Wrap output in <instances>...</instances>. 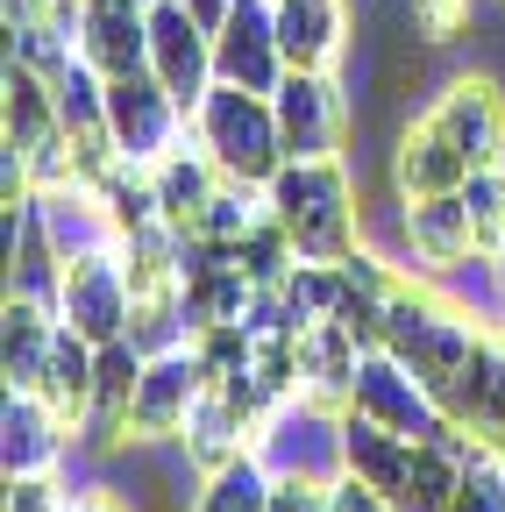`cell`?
Wrapping results in <instances>:
<instances>
[{"mask_svg":"<svg viewBox=\"0 0 505 512\" xmlns=\"http://www.w3.org/2000/svg\"><path fill=\"white\" fill-rule=\"evenodd\" d=\"M385 349L427 384L434 406L456 427L477 420L498 335L484 328V313H470L456 292H441L434 271H406V264L392 271V285H385Z\"/></svg>","mask_w":505,"mask_h":512,"instance_id":"obj_1","label":"cell"},{"mask_svg":"<svg viewBox=\"0 0 505 512\" xmlns=\"http://www.w3.org/2000/svg\"><path fill=\"white\" fill-rule=\"evenodd\" d=\"M505 164V86L491 72H456L427 93V107L392 136L385 178L399 200L463 192L477 171Z\"/></svg>","mask_w":505,"mask_h":512,"instance_id":"obj_2","label":"cell"},{"mask_svg":"<svg viewBox=\"0 0 505 512\" xmlns=\"http://www.w3.org/2000/svg\"><path fill=\"white\" fill-rule=\"evenodd\" d=\"M264 200L306 264H349L363 249V185L349 157H285Z\"/></svg>","mask_w":505,"mask_h":512,"instance_id":"obj_3","label":"cell"},{"mask_svg":"<svg viewBox=\"0 0 505 512\" xmlns=\"http://www.w3.org/2000/svg\"><path fill=\"white\" fill-rule=\"evenodd\" d=\"M193 143L214 157L221 178H242V185H271L278 164H285V136H278L271 93H242V86H221V79L193 107Z\"/></svg>","mask_w":505,"mask_h":512,"instance_id":"obj_4","label":"cell"},{"mask_svg":"<svg viewBox=\"0 0 505 512\" xmlns=\"http://www.w3.org/2000/svg\"><path fill=\"white\" fill-rule=\"evenodd\" d=\"M50 299H57V320L79 328L86 342H121V335H129V320H136V285H129V264H121V242L57 264Z\"/></svg>","mask_w":505,"mask_h":512,"instance_id":"obj_5","label":"cell"},{"mask_svg":"<svg viewBox=\"0 0 505 512\" xmlns=\"http://www.w3.org/2000/svg\"><path fill=\"white\" fill-rule=\"evenodd\" d=\"M271 107H278L285 157H349L356 100L342 93V72H285Z\"/></svg>","mask_w":505,"mask_h":512,"instance_id":"obj_6","label":"cell"},{"mask_svg":"<svg viewBox=\"0 0 505 512\" xmlns=\"http://www.w3.org/2000/svg\"><path fill=\"white\" fill-rule=\"evenodd\" d=\"M107 128H114V150L121 164H157L171 157L185 136H193V114H185L157 72H129V79H107Z\"/></svg>","mask_w":505,"mask_h":512,"instance_id":"obj_7","label":"cell"},{"mask_svg":"<svg viewBox=\"0 0 505 512\" xmlns=\"http://www.w3.org/2000/svg\"><path fill=\"white\" fill-rule=\"evenodd\" d=\"M356 413H370L377 427H392V434H406V441H441V434H456V420L434 406V392L427 384L377 342V349H363V370H356V399H349Z\"/></svg>","mask_w":505,"mask_h":512,"instance_id":"obj_8","label":"cell"},{"mask_svg":"<svg viewBox=\"0 0 505 512\" xmlns=\"http://www.w3.org/2000/svg\"><path fill=\"white\" fill-rule=\"evenodd\" d=\"M214 384L207 356L185 342V349H164V356H143V384H136V413H129V441H150V448H178V427L185 413L200 406V392Z\"/></svg>","mask_w":505,"mask_h":512,"instance_id":"obj_9","label":"cell"},{"mask_svg":"<svg viewBox=\"0 0 505 512\" xmlns=\"http://www.w3.org/2000/svg\"><path fill=\"white\" fill-rule=\"evenodd\" d=\"M150 72L164 79V93L185 114L214 93V29L185 0H157L150 8Z\"/></svg>","mask_w":505,"mask_h":512,"instance_id":"obj_10","label":"cell"},{"mask_svg":"<svg viewBox=\"0 0 505 512\" xmlns=\"http://www.w3.org/2000/svg\"><path fill=\"white\" fill-rule=\"evenodd\" d=\"M292 72L285 50H278V22H271V0H235L214 29V79L242 86V93H278V79Z\"/></svg>","mask_w":505,"mask_h":512,"instance_id":"obj_11","label":"cell"},{"mask_svg":"<svg viewBox=\"0 0 505 512\" xmlns=\"http://www.w3.org/2000/svg\"><path fill=\"white\" fill-rule=\"evenodd\" d=\"M72 448H79V427L43 392H29V384L15 392L8 384V413H0V463H8V477H57Z\"/></svg>","mask_w":505,"mask_h":512,"instance_id":"obj_12","label":"cell"},{"mask_svg":"<svg viewBox=\"0 0 505 512\" xmlns=\"http://www.w3.org/2000/svg\"><path fill=\"white\" fill-rule=\"evenodd\" d=\"M399 242H406V256H413V271H434V278H449V271H463V264H484L463 192L399 200Z\"/></svg>","mask_w":505,"mask_h":512,"instance_id":"obj_13","label":"cell"},{"mask_svg":"<svg viewBox=\"0 0 505 512\" xmlns=\"http://www.w3.org/2000/svg\"><path fill=\"white\" fill-rule=\"evenodd\" d=\"M292 356H299V399H313L321 413H349L356 370H363V335L349 328V320H335V313L306 320Z\"/></svg>","mask_w":505,"mask_h":512,"instance_id":"obj_14","label":"cell"},{"mask_svg":"<svg viewBox=\"0 0 505 512\" xmlns=\"http://www.w3.org/2000/svg\"><path fill=\"white\" fill-rule=\"evenodd\" d=\"M257 434H264L257 413H249L228 384L214 377L207 392H200V406L185 413V427H178V456L193 463L200 477H214V470H228L235 456H249V448H257Z\"/></svg>","mask_w":505,"mask_h":512,"instance_id":"obj_15","label":"cell"},{"mask_svg":"<svg viewBox=\"0 0 505 512\" xmlns=\"http://www.w3.org/2000/svg\"><path fill=\"white\" fill-rule=\"evenodd\" d=\"M136 384H143V349L121 335L100 342V377H93V406L79 420V448L86 456H114L129 441V413H136Z\"/></svg>","mask_w":505,"mask_h":512,"instance_id":"obj_16","label":"cell"},{"mask_svg":"<svg viewBox=\"0 0 505 512\" xmlns=\"http://www.w3.org/2000/svg\"><path fill=\"white\" fill-rule=\"evenodd\" d=\"M79 57L100 79L150 72V8H136V0H86L79 8Z\"/></svg>","mask_w":505,"mask_h":512,"instance_id":"obj_17","label":"cell"},{"mask_svg":"<svg viewBox=\"0 0 505 512\" xmlns=\"http://www.w3.org/2000/svg\"><path fill=\"white\" fill-rule=\"evenodd\" d=\"M278 22V50L292 72H342L349 57V0H278L271 8Z\"/></svg>","mask_w":505,"mask_h":512,"instance_id":"obj_18","label":"cell"},{"mask_svg":"<svg viewBox=\"0 0 505 512\" xmlns=\"http://www.w3.org/2000/svg\"><path fill=\"white\" fill-rule=\"evenodd\" d=\"M57 328H65V320H57V299L50 292L8 285V306H0V370H8L15 392L43 377V356H50Z\"/></svg>","mask_w":505,"mask_h":512,"instance_id":"obj_19","label":"cell"},{"mask_svg":"<svg viewBox=\"0 0 505 512\" xmlns=\"http://www.w3.org/2000/svg\"><path fill=\"white\" fill-rule=\"evenodd\" d=\"M150 192H157V214H164V228H178V235H193V221L207 214V200L221 192V171H214V157L185 136L171 157H157L150 164Z\"/></svg>","mask_w":505,"mask_h":512,"instance_id":"obj_20","label":"cell"},{"mask_svg":"<svg viewBox=\"0 0 505 512\" xmlns=\"http://www.w3.org/2000/svg\"><path fill=\"white\" fill-rule=\"evenodd\" d=\"M342 470L349 477H363L370 491H385L392 505H399V484H406V470H413V441L406 434H392V427H377L370 413H342Z\"/></svg>","mask_w":505,"mask_h":512,"instance_id":"obj_21","label":"cell"},{"mask_svg":"<svg viewBox=\"0 0 505 512\" xmlns=\"http://www.w3.org/2000/svg\"><path fill=\"white\" fill-rule=\"evenodd\" d=\"M470 470V434H441V441H413V470L399 484V512H449Z\"/></svg>","mask_w":505,"mask_h":512,"instance_id":"obj_22","label":"cell"},{"mask_svg":"<svg viewBox=\"0 0 505 512\" xmlns=\"http://www.w3.org/2000/svg\"><path fill=\"white\" fill-rule=\"evenodd\" d=\"M93 377H100V342H86L79 328H57V342H50V356H43V377L29 384V392H43L57 413L79 427L86 406H93Z\"/></svg>","mask_w":505,"mask_h":512,"instance_id":"obj_23","label":"cell"},{"mask_svg":"<svg viewBox=\"0 0 505 512\" xmlns=\"http://www.w3.org/2000/svg\"><path fill=\"white\" fill-rule=\"evenodd\" d=\"M193 512H271V463L249 448V456H235L228 470L200 477V505Z\"/></svg>","mask_w":505,"mask_h":512,"instance_id":"obj_24","label":"cell"},{"mask_svg":"<svg viewBox=\"0 0 505 512\" xmlns=\"http://www.w3.org/2000/svg\"><path fill=\"white\" fill-rule=\"evenodd\" d=\"M477 8H484V0H406V22H413L420 43L449 50V43H463L477 29Z\"/></svg>","mask_w":505,"mask_h":512,"instance_id":"obj_25","label":"cell"},{"mask_svg":"<svg viewBox=\"0 0 505 512\" xmlns=\"http://www.w3.org/2000/svg\"><path fill=\"white\" fill-rule=\"evenodd\" d=\"M235 264H242V271H249V278H257V285H264V292H271V285H285V271H292V264H299V249H292V235H285V228H278V221H264V228H257V235H249V242H242V249H235Z\"/></svg>","mask_w":505,"mask_h":512,"instance_id":"obj_26","label":"cell"},{"mask_svg":"<svg viewBox=\"0 0 505 512\" xmlns=\"http://www.w3.org/2000/svg\"><path fill=\"white\" fill-rule=\"evenodd\" d=\"M463 434L491 441L498 456H505V335H498V356H491V384H484V406H477V420H470Z\"/></svg>","mask_w":505,"mask_h":512,"instance_id":"obj_27","label":"cell"},{"mask_svg":"<svg viewBox=\"0 0 505 512\" xmlns=\"http://www.w3.org/2000/svg\"><path fill=\"white\" fill-rule=\"evenodd\" d=\"M328 484H335V477L271 470V512H328Z\"/></svg>","mask_w":505,"mask_h":512,"instance_id":"obj_28","label":"cell"},{"mask_svg":"<svg viewBox=\"0 0 505 512\" xmlns=\"http://www.w3.org/2000/svg\"><path fill=\"white\" fill-rule=\"evenodd\" d=\"M328 512H399V505H392L385 491H370L363 477H349V470H342V477L328 484Z\"/></svg>","mask_w":505,"mask_h":512,"instance_id":"obj_29","label":"cell"},{"mask_svg":"<svg viewBox=\"0 0 505 512\" xmlns=\"http://www.w3.org/2000/svg\"><path fill=\"white\" fill-rule=\"evenodd\" d=\"M185 8H193V15H200V22H207V29H221V15H228V8H235V0H185Z\"/></svg>","mask_w":505,"mask_h":512,"instance_id":"obj_30","label":"cell"},{"mask_svg":"<svg viewBox=\"0 0 505 512\" xmlns=\"http://www.w3.org/2000/svg\"><path fill=\"white\" fill-rule=\"evenodd\" d=\"M484 278H491V306L505 313V256H491V264H484Z\"/></svg>","mask_w":505,"mask_h":512,"instance_id":"obj_31","label":"cell"},{"mask_svg":"<svg viewBox=\"0 0 505 512\" xmlns=\"http://www.w3.org/2000/svg\"><path fill=\"white\" fill-rule=\"evenodd\" d=\"M271 8H278V0H271Z\"/></svg>","mask_w":505,"mask_h":512,"instance_id":"obj_32","label":"cell"}]
</instances>
